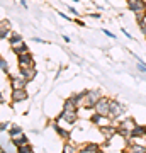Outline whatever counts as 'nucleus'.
<instances>
[{"label": "nucleus", "mask_w": 146, "mask_h": 153, "mask_svg": "<svg viewBox=\"0 0 146 153\" xmlns=\"http://www.w3.org/2000/svg\"><path fill=\"white\" fill-rule=\"evenodd\" d=\"M63 152H65V153L78 152V146H76V145H73V143H70V141H65V145H63Z\"/></svg>", "instance_id": "nucleus-21"}, {"label": "nucleus", "mask_w": 146, "mask_h": 153, "mask_svg": "<svg viewBox=\"0 0 146 153\" xmlns=\"http://www.w3.org/2000/svg\"><path fill=\"white\" fill-rule=\"evenodd\" d=\"M58 123H60L58 119L51 123V126H53V129L56 131V134H58V136H61L63 140H65V141H70V138H71V133H70V131H66L65 128H61V126L58 124Z\"/></svg>", "instance_id": "nucleus-13"}, {"label": "nucleus", "mask_w": 146, "mask_h": 153, "mask_svg": "<svg viewBox=\"0 0 146 153\" xmlns=\"http://www.w3.org/2000/svg\"><path fill=\"white\" fill-rule=\"evenodd\" d=\"M126 116V105L122 102H119L117 99H112L110 100V112H109V117L116 123V124H119L121 119Z\"/></svg>", "instance_id": "nucleus-1"}, {"label": "nucleus", "mask_w": 146, "mask_h": 153, "mask_svg": "<svg viewBox=\"0 0 146 153\" xmlns=\"http://www.w3.org/2000/svg\"><path fill=\"white\" fill-rule=\"evenodd\" d=\"M17 65L19 66H36V61H34V55L31 51L27 53H22V55L17 56Z\"/></svg>", "instance_id": "nucleus-7"}, {"label": "nucleus", "mask_w": 146, "mask_h": 153, "mask_svg": "<svg viewBox=\"0 0 146 153\" xmlns=\"http://www.w3.org/2000/svg\"><path fill=\"white\" fill-rule=\"evenodd\" d=\"M0 68H2V73H4V75H9V73H10V71H9V63H7V60L4 56L0 58Z\"/></svg>", "instance_id": "nucleus-22"}, {"label": "nucleus", "mask_w": 146, "mask_h": 153, "mask_svg": "<svg viewBox=\"0 0 146 153\" xmlns=\"http://www.w3.org/2000/svg\"><path fill=\"white\" fill-rule=\"evenodd\" d=\"M9 83H10V88H26V85L29 82H27L26 78L21 75V73H17V75H12V73H9Z\"/></svg>", "instance_id": "nucleus-6"}, {"label": "nucleus", "mask_w": 146, "mask_h": 153, "mask_svg": "<svg viewBox=\"0 0 146 153\" xmlns=\"http://www.w3.org/2000/svg\"><path fill=\"white\" fill-rule=\"evenodd\" d=\"M102 150H104V146H100L99 143H92V141L78 146V153H99Z\"/></svg>", "instance_id": "nucleus-8"}, {"label": "nucleus", "mask_w": 146, "mask_h": 153, "mask_svg": "<svg viewBox=\"0 0 146 153\" xmlns=\"http://www.w3.org/2000/svg\"><path fill=\"white\" fill-rule=\"evenodd\" d=\"M136 60H138V70L139 71H143V73H146V63H143V61L136 56Z\"/></svg>", "instance_id": "nucleus-24"}, {"label": "nucleus", "mask_w": 146, "mask_h": 153, "mask_svg": "<svg viewBox=\"0 0 146 153\" xmlns=\"http://www.w3.org/2000/svg\"><path fill=\"white\" fill-rule=\"evenodd\" d=\"M102 99V90L100 88H90L87 92V97H85V102H83V107L87 111H93L95 104Z\"/></svg>", "instance_id": "nucleus-2"}, {"label": "nucleus", "mask_w": 146, "mask_h": 153, "mask_svg": "<svg viewBox=\"0 0 146 153\" xmlns=\"http://www.w3.org/2000/svg\"><path fill=\"white\" fill-rule=\"evenodd\" d=\"M10 49H12V53H14L16 56H19V55H22V53H27V51H29V46H27V43L21 41V43L12 44Z\"/></svg>", "instance_id": "nucleus-14"}, {"label": "nucleus", "mask_w": 146, "mask_h": 153, "mask_svg": "<svg viewBox=\"0 0 146 153\" xmlns=\"http://www.w3.org/2000/svg\"><path fill=\"white\" fill-rule=\"evenodd\" d=\"M17 152H19V153H31V152H33V145H31V143L21 145V146L17 148Z\"/></svg>", "instance_id": "nucleus-23"}, {"label": "nucleus", "mask_w": 146, "mask_h": 153, "mask_svg": "<svg viewBox=\"0 0 146 153\" xmlns=\"http://www.w3.org/2000/svg\"><path fill=\"white\" fill-rule=\"evenodd\" d=\"M110 100H112V99L104 97V95H102V99L95 104L93 111H97L99 114H102V116H109V112H110Z\"/></svg>", "instance_id": "nucleus-5"}, {"label": "nucleus", "mask_w": 146, "mask_h": 153, "mask_svg": "<svg viewBox=\"0 0 146 153\" xmlns=\"http://www.w3.org/2000/svg\"><path fill=\"white\" fill-rule=\"evenodd\" d=\"M21 5L24 7V9H27V2H26V0H21Z\"/></svg>", "instance_id": "nucleus-34"}, {"label": "nucleus", "mask_w": 146, "mask_h": 153, "mask_svg": "<svg viewBox=\"0 0 146 153\" xmlns=\"http://www.w3.org/2000/svg\"><path fill=\"white\" fill-rule=\"evenodd\" d=\"M138 26H139V31L143 33V36L146 38V19L145 21H141V22H138Z\"/></svg>", "instance_id": "nucleus-25"}, {"label": "nucleus", "mask_w": 146, "mask_h": 153, "mask_svg": "<svg viewBox=\"0 0 146 153\" xmlns=\"http://www.w3.org/2000/svg\"><path fill=\"white\" fill-rule=\"evenodd\" d=\"M121 31H122V34H124L126 38H129V39H131V41H133V36H131V34H129V33H127V31H126V29H121Z\"/></svg>", "instance_id": "nucleus-33"}, {"label": "nucleus", "mask_w": 146, "mask_h": 153, "mask_svg": "<svg viewBox=\"0 0 146 153\" xmlns=\"http://www.w3.org/2000/svg\"><path fill=\"white\" fill-rule=\"evenodd\" d=\"M75 24H78V26H82V27H85V22H83V21H80L78 17H75Z\"/></svg>", "instance_id": "nucleus-30"}, {"label": "nucleus", "mask_w": 146, "mask_h": 153, "mask_svg": "<svg viewBox=\"0 0 146 153\" xmlns=\"http://www.w3.org/2000/svg\"><path fill=\"white\" fill-rule=\"evenodd\" d=\"M127 2V9L131 12H146V2L145 0H126Z\"/></svg>", "instance_id": "nucleus-9"}, {"label": "nucleus", "mask_w": 146, "mask_h": 153, "mask_svg": "<svg viewBox=\"0 0 146 153\" xmlns=\"http://www.w3.org/2000/svg\"><path fill=\"white\" fill-rule=\"evenodd\" d=\"M63 109H65V111H80V107L73 102V99L68 97V99L63 100Z\"/></svg>", "instance_id": "nucleus-18"}, {"label": "nucleus", "mask_w": 146, "mask_h": 153, "mask_svg": "<svg viewBox=\"0 0 146 153\" xmlns=\"http://www.w3.org/2000/svg\"><path fill=\"white\" fill-rule=\"evenodd\" d=\"M9 128H10V123H5V121H2V123H0V131H2V133L5 131V129H9Z\"/></svg>", "instance_id": "nucleus-26"}, {"label": "nucleus", "mask_w": 146, "mask_h": 153, "mask_svg": "<svg viewBox=\"0 0 146 153\" xmlns=\"http://www.w3.org/2000/svg\"><path fill=\"white\" fill-rule=\"evenodd\" d=\"M33 43H39V44H46V41L41 38H38V36H33Z\"/></svg>", "instance_id": "nucleus-27"}, {"label": "nucleus", "mask_w": 146, "mask_h": 153, "mask_svg": "<svg viewBox=\"0 0 146 153\" xmlns=\"http://www.w3.org/2000/svg\"><path fill=\"white\" fill-rule=\"evenodd\" d=\"M88 16H90V17H93V19H100V17H102L100 14H99V12H93V14H88Z\"/></svg>", "instance_id": "nucleus-32"}, {"label": "nucleus", "mask_w": 146, "mask_h": 153, "mask_svg": "<svg viewBox=\"0 0 146 153\" xmlns=\"http://www.w3.org/2000/svg\"><path fill=\"white\" fill-rule=\"evenodd\" d=\"M68 12H70V14H73L75 17H78V16H80V14H78V10H76L75 7H68Z\"/></svg>", "instance_id": "nucleus-28"}, {"label": "nucleus", "mask_w": 146, "mask_h": 153, "mask_svg": "<svg viewBox=\"0 0 146 153\" xmlns=\"http://www.w3.org/2000/svg\"><path fill=\"white\" fill-rule=\"evenodd\" d=\"M22 41V36H21V33H16V31H12L10 33V36H9V39H7V43L10 44H16V43H21Z\"/></svg>", "instance_id": "nucleus-20"}, {"label": "nucleus", "mask_w": 146, "mask_h": 153, "mask_svg": "<svg viewBox=\"0 0 146 153\" xmlns=\"http://www.w3.org/2000/svg\"><path fill=\"white\" fill-rule=\"evenodd\" d=\"M87 92L88 90H82V92H76L71 95V99H73V102H75L78 107H83V102H85V97H87Z\"/></svg>", "instance_id": "nucleus-15"}, {"label": "nucleus", "mask_w": 146, "mask_h": 153, "mask_svg": "<svg viewBox=\"0 0 146 153\" xmlns=\"http://www.w3.org/2000/svg\"><path fill=\"white\" fill-rule=\"evenodd\" d=\"M58 121H65L68 124H75L76 121H78V111H65L61 109V112L58 114L56 117Z\"/></svg>", "instance_id": "nucleus-3"}, {"label": "nucleus", "mask_w": 146, "mask_h": 153, "mask_svg": "<svg viewBox=\"0 0 146 153\" xmlns=\"http://www.w3.org/2000/svg\"><path fill=\"white\" fill-rule=\"evenodd\" d=\"M26 143H29V138H27L26 134H24V133H22V134H19L17 138H14V140H12V145H14L16 148H19L21 145H26Z\"/></svg>", "instance_id": "nucleus-19"}, {"label": "nucleus", "mask_w": 146, "mask_h": 153, "mask_svg": "<svg viewBox=\"0 0 146 153\" xmlns=\"http://www.w3.org/2000/svg\"><path fill=\"white\" fill-rule=\"evenodd\" d=\"M146 140V126L145 124H136L131 129V140Z\"/></svg>", "instance_id": "nucleus-12"}, {"label": "nucleus", "mask_w": 146, "mask_h": 153, "mask_svg": "<svg viewBox=\"0 0 146 153\" xmlns=\"http://www.w3.org/2000/svg\"><path fill=\"white\" fill-rule=\"evenodd\" d=\"M73 2H78V0H73Z\"/></svg>", "instance_id": "nucleus-35"}, {"label": "nucleus", "mask_w": 146, "mask_h": 153, "mask_svg": "<svg viewBox=\"0 0 146 153\" xmlns=\"http://www.w3.org/2000/svg\"><path fill=\"white\" fill-rule=\"evenodd\" d=\"M10 33H12V24H10V21L2 19V22H0V39H2V41L9 39Z\"/></svg>", "instance_id": "nucleus-10"}, {"label": "nucleus", "mask_w": 146, "mask_h": 153, "mask_svg": "<svg viewBox=\"0 0 146 153\" xmlns=\"http://www.w3.org/2000/svg\"><path fill=\"white\" fill-rule=\"evenodd\" d=\"M102 33L105 34V36H109V38H112V39H116V34H112L110 31H107V29H102Z\"/></svg>", "instance_id": "nucleus-29"}, {"label": "nucleus", "mask_w": 146, "mask_h": 153, "mask_svg": "<svg viewBox=\"0 0 146 153\" xmlns=\"http://www.w3.org/2000/svg\"><path fill=\"white\" fill-rule=\"evenodd\" d=\"M22 128L19 124H10V128H9V138L10 140H14V138H17L19 134H22Z\"/></svg>", "instance_id": "nucleus-17"}, {"label": "nucleus", "mask_w": 146, "mask_h": 153, "mask_svg": "<svg viewBox=\"0 0 146 153\" xmlns=\"http://www.w3.org/2000/svg\"><path fill=\"white\" fill-rule=\"evenodd\" d=\"M117 126H119V128H124V129H127V131H131V129L136 126V121L133 119V117H124Z\"/></svg>", "instance_id": "nucleus-16"}, {"label": "nucleus", "mask_w": 146, "mask_h": 153, "mask_svg": "<svg viewBox=\"0 0 146 153\" xmlns=\"http://www.w3.org/2000/svg\"><path fill=\"white\" fill-rule=\"evenodd\" d=\"M27 99H29V94H27L26 88H12V92H10V100H12V104L26 102Z\"/></svg>", "instance_id": "nucleus-4"}, {"label": "nucleus", "mask_w": 146, "mask_h": 153, "mask_svg": "<svg viewBox=\"0 0 146 153\" xmlns=\"http://www.w3.org/2000/svg\"><path fill=\"white\" fill-rule=\"evenodd\" d=\"M19 73L26 78L27 82H31L34 76L38 75V70H36V66H19Z\"/></svg>", "instance_id": "nucleus-11"}, {"label": "nucleus", "mask_w": 146, "mask_h": 153, "mask_svg": "<svg viewBox=\"0 0 146 153\" xmlns=\"http://www.w3.org/2000/svg\"><path fill=\"white\" fill-rule=\"evenodd\" d=\"M58 16H61L63 19H66V21H71V17H70V16H66V14H63V12H58Z\"/></svg>", "instance_id": "nucleus-31"}]
</instances>
